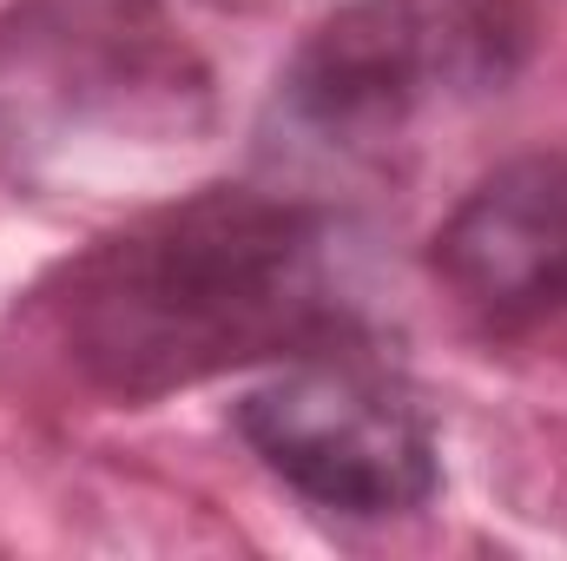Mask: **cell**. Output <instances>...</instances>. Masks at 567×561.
I'll use <instances>...</instances> for the list:
<instances>
[{
	"label": "cell",
	"mask_w": 567,
	"mask_h": 561,
	"mask_svg": "<svg viewBox=\"0 0 567 561\" xmlns=\"http://www.w3.org/2000/svg\"><path fill=\"white\" fill-rule=\"evenodd\" d=\"M33 297L73 377L113 404L370 344L343 218L258 185L152 205L73 252Z\"/></svg>",
	"instance_id": "1"
},
{
	"label": "cell",
	"mask_w": 567,
	"mask_h": 561,
	"mask_svg": "<svg viewBox=\"0 0 567 561\" xmlns=\"http://www.w3.org/2000/svg\"><path fill=\"white\" fill-rule=\"evenodd\" d=\"M212 67L165 0H20L0 13V192H33L126 145H185Z\"/></svg>",
	"instance_id": "2"
},
{
	"label": "cell",
	"mask_w": 567,
	"mask_h": 561,
	"mask_svg": "<svg viewBox=\"0 0 567 561\" xmlns=\"http://www.w3.org/2000/svg\"><path fill=\"white\" fill-rule=\"evenodd\" d=\"M542 47V0H350L303 33L265 133L290 159H383L502 93Z\"/></svg>",
	"instance_id": "3"
},
{
	"label": "cell",
	"mask_w": 567,
	"mask_h": 561,
	"mask_svg": "<svg viewBox=\"0 0 567 561\" xmlns=\"http://www.w3.org/2000/svg\"><path fill=\"white\" fill-rule=\"evenodd\" d=\"M429 272L488 337L567 317V145L495 165L429 238Z\"/></svg>",
	"instance_id": "5"
},
{
	"label": "cell",
	"mask_w": 567,
	"mask_h": 561,
	"mask_svg": "<svg viewBox=\"0 0 567 561\" xmlns=\"http://www.w3.org/2000/svg\"><path fill=\"white\" fill-rule=\"evenodd\" d=\"M231 422L290 496L343 522L416 516L442 489L435 422L403 377L370 364V344L271 364Z\"/></svg>",
	"instance_id": "4"
}]
</instances>
